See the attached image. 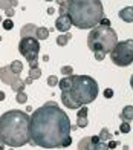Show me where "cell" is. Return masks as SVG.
I'll return each mask as SVG.
<instances>
[{"instance_id": "1", "label": "cell", "mask_w": 133, "mask_h": 150, "mask_svg": "<svg viewBox=\"0 0 133 150\" xmlns=\"http://www.w3.org/2000/svg\"><path fill=\"white\" fill-rule=\"evenodd\" d=\"M70 120L55 101H48L29 117V138L34 146L58 149L70 146Z\"/></svg>"}, {"instance_id": "2", "label": "cell", "mask_w": 133, "mask_h": 150, "mask_svg": "<svg viewBox=\"0 0 133 150\" xmlns=\"http://www.w3.org/2000/svg\"><path fill=\"white\" fill-rule=\"evenodd\" d=\"M0 139L9 147L29 144V115L18 109L0 115Z\"/></svg>"}, {"instance_id": "3", "label": "cell", "mask_w": 133, "mask_h": 150, "mask_svg": "<svg viewBox=\"0 0 133 150\" xmlns=\"http://www.w3.org/2000/svg\"><path fill=\"white\" fill-rule=\"evenodd\" d=\"M68 16L78 29H92L104 17L101 0H68Z\"/></svg>"}, {"instance_id": "4", "label": "cell", "mask_w": 133, "mask_h": 150, "mask_svg": "<svg viewBox=\"0 0 133 150\" xmlns=\"http://www.w3.org/2000/svg\"><path fill=\"white\" fill-rule=\"evenodd\" d=\"M98 83L89 75H74V84L69 91H61V103L68 109L87 106L98 97Z\"/></svg>"}, {"instance_id": "5", "label": "cell", "mask_w": 133, "mask_h": 150, "mask_svg": "<svg viewBox=\"0 0 133 150\" xmlns=\"http://www.w3.org/2000/svg\"><path fill=\"white\" fill-rule=\"evenodd\" d=\"M118 43V35L116 32L112 29V26H103L96 25L92 28L87 37V46L90 51L94 52H106L109 54Z\"/></svg>"}, {"instance_id": "6", "label": "cell", "mask_w": 133, "mask_h": 150, "mask_svg": "<svg viewBox=\"0 0 133 150\" xmlns=\"http://www.w3.org/2000/svg\"><path fill=\"white\" fill-rule=\"evenodd\" d=\"M110 60L119 67H127L133 63V38L118 42L110 52Z\"/></svg>"}, {"instance_id": "7", "label": "cell", "mask_w": 133, "mask_h": 150, "mask_svg": "<svg viewBox=\"0 0 133 150\" xmlns=\"http://www.w3.org/2000/svg\"><path fill=\"white\" fill-rule=\"evenodd\" d=\"M18 51L28 60V63L37 61L38 52H40V42L35 37H23L18 42Z\"/></svg>"}, {"instance_id": "8", "label": "cell", "mask_w": 133, "mask_h": 150, "mask_svg": "<svg viewBox=\"0 0 133 150\" xmlns=\"http://www.w3.org/2000/svg\"><path fill=\"white\" fill-rule=\"evenodd\" d=\"M72 20H70V17L68 16V14H64V16H60L57 20H55V29L57 31H60V32H69V29L72 28Z\"/></svg>"}, {"instance_id": "9", "label": "cell", "mask_w": 133, "mask_h": 150, "mask_svg": "<svg viewBox=\"0 0 133 150\" xmlns=\"http://www.w3.org/2000/svg\"><path fill=\"white\" fill-rule=\"evenodd\" d=\"M17 77H18V75H15L14 72L11 71L9 64H8V66H2V67H0V80H2V83L11 86V84H12V81H14Z\"/></svg>"}, {"instance_id": "10", "label": "cell", "mask_w": 133, "mask_h": 150, "mask_svg": "<svg viewBox=\"0 0 133 150\" xmlns=\"http://www.w3.org/2000/svg\"><path fill=\"white\" fill-rule=\"evenodd\" d=\"M118 17L125 23H133V6H125L118 12Z\"/></svg>"}, {"instance_id": "11", "label": "cell", "mask_w": 133, "mask_h": 150, "mask_svg": "<svg viewBox=\"0 0 133 150\" xmlns=\"http://www.w3.org/2000/svg\"><path fill=\"white\" fill-rule=\"evenodd\" d=\"M35 31H37V26L32 25V23H28V25H23L22 29H20V35L23 37H35Z\"/></svg>"}, {"instance_id": "12", "label": "cell", "mask_w": 133, "mask_h": 150, "mask_svg": "<svg viewBox=\"0 0 133 150\" xmlns=\"http://www.w3.org/2000/svg\"><path fill=\"white\" fill-rule=\"evenodd\" d=\"M95 144L92 142L90 136H86V138H81L78 142V150H94Z\"/></svg>"}, {"instance_id": "13", "label": "cell", "mask_w": 133, "mask_h": 150, "mask_svg": "<svg viewBox=\"0 0 133 150\" xmlns=\"http://www.w3.org/2000/svg\"><path fill=\"white\" fill-rule=\"evenodd\" d=\"M119 118H121V121L130 122L133 120V106H125L119 113Z\"/></svg>"}, {"instance_id": "14", "label": "cell", "mask_w": 133, "mask_h": 150, "mask_svg": "<svg viewBox=\"0 0 133 150\" xmlns=\"http://www.w3.org/2000/svg\"><path fill=\"white\" fill-rule=\"evenodd\" d=\"M72 84H74V74L69 75V77H64L58 81V86H60V89L61 91H69Z\"/></svg>"}, {"instance_id": "15", "label": "cell", "mask_w": 133, "mask_h": 150, "mask_svg": "<svg viewBox=\"0 0 133 150\" xmlns=\"http://www.w3.org/2000/svg\"><path fill=\"white\" fill-rule=\"evenodd\" d=\"M49 32H51V29L40 26V28H37V31H35V38L38 40V42H40V40H46L49 37Z\"/></svg>"}, {"instance_id": "16", "label": "cell", "mask_w": 133, "mask_h": 150, "mask_svg": "<svg viewBox=\"0 0 133 150\" xmlns=\"http://www.w3.org/2000/svg\"><path fill=\"white\" fill-rule=\"evenodd\" d=\"M25 80H22L20 77H17L14 81H12V84H11V87H12V91H15V92H23L25 91Z\"/></svg>"}, {"instance_id": "17", "label": "cell", "mask_w": 133, "mask_h": 150, "mask_svg": "<svg viewBox=\"0 0 133 150\" xmlns=\"http://www.w3.org/2000/svg\"><path fill=\"white\" fill-rule=\"evenodd\" d=\"M17 5H18L17 0H0V9H3V11L14 9Z\"/></svg>"}, {"instance_id": "18", "label": "cell", "mask_w": 133, "mask_h": 150, "mask_svg": "<svg viewBox=\"0 0 133 150\" xmlns=\"http://www.w3.org/2000/svg\"><path fill=\"white\" fill-rule=\"evenodd\" d=\"M72 38V35L69 32H66V34H60V35L57 37V45L58 46H66L69 43V40Z\"/></svg>"}, {"instance_id": "19", "label": "cell", "mask_w": 133, "mask_h": 150, "mask_svg": "<svg viewBox=\"0 0 133 150\" xmlns=\"http://www.w3.org/2000/svg\"><path fill=\"white\" fill-rule=\"evenodd\" d=\"M9 67H11V71L14 72L15 75H20V74H22V71H23V63H22V61H18V60H14L9 64Z\"/></svg>"}, {"instance_id": "20", "label": "cell", "mask_w": 133, "mask_h": 150, "mask_svg": "<svg viewBox=\"0 0 133 150\" xmlns=\"http://www.w3.org/2000/svg\"><path fill=\"white\" fill-rule=\"evenodd\" d=\"M99 141H103V142H106V141H110V138H112V135H110V132L107 130L106 127H103L101 129V132H99Z\"/></svg>"}, {"instance_id": "21", "label": "cell", "mask_w": 133, "mask_h": 150, "mask_svg": "<svg viewBox=\"0 0 133 150\" xmlns=\"http://www.w3.org/2000/svg\"><path fill=\"white\" fill-rule=\"evenodd\" d=\"M40 77H42V69H40V67H31L29 69V78L38 80Z\"/></svg>"}, {"instance_id": "22", "label": "cell", "mask_w": 133, "mask_h": 150, "mask_svg": "<svg viewBox=\"0 0 133 150\" xmlns=\"http://www.w3.org/2000/svg\"><path fill=\"white\" fill-rule=\"evenodd\" d=\"M15 101L18 104H25L26 101H28V95L25 93V91L23 92H17V97H15Z\"/></svg>"}, {"instance_id": "23", "label": "cell", "mask_w": 133, "mask_h": 150, "mask_svg": "<svg viewBox=\"0 0 133 150\" xmlns=\"http://www.w3.org/2000/svg\"><path fill=\"white\" fill-rule=\"evenodd\" d=\"M130 130H132L130 124H129V122H125V121H122V124L119 126V132H121V133H129Z\"/></svg>"}, {"instance_id": "24", "label": "cell", "mask_w": 133, "mask_h": 150, "mask_svg": "<svg viewBox=\"0 0 133 150\" xmlns=\"http://www.w3.org/2000/svg\"><path fill=\"white\" fill-rule=\"evenodd\" d=\"M87 112H89L87 107H86V106H81V107L78 109V113H77V115H78V118H87Z\"/></svg>"}, {"instance_id": "25", "label": "cell", "mask_w": 133, "mask_h": 150, "mask_svg": "<svg viewBox=\"0 0 133 150\" xmlns=\"http://www.w3.org/2000/svg\"><path fill=\"white\" fill-rule=\"evenodd\" d=\"M12 28H14V23H12V20H11V18L3 20V29H5V31H11Z\"/></svg>"}, {"instance_id": "26", "label": "cell", "mask_w": 133, "mask_h": 150, "mask_svg": "<svg viewBox=\"0 0 133 150\" xmlns=\"http://www.w3.org/2000/svg\"><path fill=\"white\" fill-rule=\"evenodd\" d=\"M72 74H74V69H72L70 66H63L61 67V75H64V77H69Z\"/></svg>"}, {"instance_id": "27", "label": "cell", "mask_w": 133, "mask_h": 150, "mask_svg": "<svg viewBox=\"0 0 133 150\" xmlns=\"http://www.w3.org/2000/svg\"><path fill=\"white\" fill-rule=\"evenodd\" d=\"M58 12H60V16H64V14H68V0H64V2L60 5V9H58Z\"/></svg>"}, {"instance_id": "28", "label": "cell", "mask_w": 133, "mask_h": 150, "mask_svg": "<svg viewBox=\"0 0 133 150\" xmlns=\"http://www.w3.org/2000/svg\"><path fill=\"white\" fill-rule=\"evenodd\" d=\"M77 126L78 127H87L89 126V120L87 118H77Z\"/></svg>"}, {"instance_id": "29", "label": "cell", "mask_w": 133, "mask_h": 150, "mask_svg": "<svg viewBox=\"0 0 133 150\" xmlns=\"http://www.w3.org/2000/svg\"><path fill=\"white\" fill-rule=\"evenodd\" d=\"M58 81H60V80L55 77V75H51V77L48 78V84H49L51 87H54V86H57V84H58Z\"/></svg>"}, {"instance_id": "30", "label": "cell", "mask_w": 133, "mask_h": 150, "mask_svg": "<svg viewBox=\"0 0 133 150\" xmlns=\"http://www.w3.org/2000/svg\"><path fill=\"white\" fill-rule=\"evenodd\" d=\"M94 150H109V147H107V144H106V142L98 141L96 144H95V149H94Z\"/></svg>"}, {"instance_id": "31", "label": "cell", "mask_w": 133, "mask_h": 150, "mask_svg": "<svg viewBox=\"0 0 133 150\" xmlns=\"http://www.w3.org/2000/svg\"><path fill=\"white\" fill-rule=\"evenodd\" d=\"M106 55H107L106 52H94V57H95V60H98V61H103V60L106 58Z\"/></svg>"}, {"instance_id": "32", "label": "cell", "mask_w": 133, "mask_h": 150, "mask_svg": "<svg viewBox=\"0 0 133 150\" xmlns=\"http://www.w3.org/2000/svg\"><path fill=\"white\" fill-rule=\"evenodd\" d=\"M104 97L106 98H112V97H113V91H112V89H106L104 91Z\"/></svg>"}, {"instance_id": "33", "label": "cell", "mask_w": 133, "mask_h": 150, "mask_svg": "<svg viewBox=\"0 0 133 150\" xmlns=\"http://www.w3.org/2000/svg\"><path fill=\"white\" fill-rule=\"evenodd\" d=\"M99 25H103V26H110V20L106 18V17H103L101 22H99Z\"/></svg>"}, {"instance_id": "34", "label": "cell", "mask_w": 133, "mask_h": 150, "mask_svg": "<svg viewBox=\"0 0 133 150\" xmlns=\"http://www.w3.org/2000/svg\"><path fill=\"white\" fill-rule=\"evenodd\" d=\"M116 146H118V142H116V141H109V142H107V147H109V150H113Z\"/></svg>"}, {"instance_id": "35", "label": "cell", "mask_w": 133, "mask_h": 150, "mask_svg": "<svg viewBox=\"0 0 133 150\" xmlns=\"http://www.w3.org/2000/svg\"><path fill=\"white\" fill-rule=\"evenodd\" d=\"M5 14H6V17H8V18H11V17H14L15 12H14V9H6Z\"/></svg>"}, {"instance_id": "36", "label": "cell", "mask_w": 133, "mask_h": 150, "mask_svg": "<svg viewBox=\"0 0 133 150\" xmlns=\"http://www.w3.org/2000/svg\"><path fill=\"white\" fill-rule=\"evenodd\" d=\"M32 81H34V80H32V78H29V77H28V78H26V80H25V84H31V83H32Z\"/></svg>"}, {"instance_id": "37", "label": "cell", "mask_w": 133, "mask_h": 150, "mask_svg": "<svg viewBox=\"0 0 133 150\" xmlns=\"http://www.w3.org/2000/svg\"><path fill=\"white\" fill-rule=\"evenodd\" d=\"M5 97H6L5 92H0V101H3V100H5Z\"/></svg>"}, {"instance_id": "38", "label": "cell", "mask_w": 133, "mask_h": 150, "mask_svg": "<svg viewBox=\"0 0 133 150\" xmlns=\"http://www.w3.org/2000/svg\"><path fill=\"white\" fill-rule=\"evenodd\" d=\"M48 14H49V16L54 14V8H51V6H49V8H48Z\"/></svg>"}, {"instance_id": "39", "label": "cell", "mask_w": 133, "mask_h": 150, "mask_svg": "<svg viewBox=\"0 0 133 150\" xmlns=\"http://www.w3.org/2000/svg\"><path fill=\"white\" fill-rule=\"evenodd\" d=\"M3 149H5V144H3V141L0 139V150H3Z\"/></svg>"}, {"instance_id": "40", "label": "cell", "mask_w": 133, "mask_h": 150, "mask_svg": "<svg viewBox=\"0 0 133 150\" xmlns=\"http://www.w3.org/2000/svg\"><path fill=\"white\" fill-rule=\"evenodd\" d=\"M130 86H132V89H133V74H132V77H130Z\"/></svg>"}, {"instance_id": "41", "label": "cell", "mask_w": 133, "mask_h": 150, "mask_svg": "<svg viewBox=\"0 0 133 150\" xmlns=\"http://www.w3.org/2000/svg\"><path fill=\"white\" fill-rule=\"evenodd\" d=\"M0 22H3V18H2V16H0Z\"/></svg>"}, {"instance_id": "42", "label": "cell", "mask_w": 133, "mask_h": 150, "mask_svg": "<svg viewBox=\"0 0 133 150\" xmlns=\"http://www.w3.org/2000/svg\"><path fill=\"white\" fill-rule=\"evenodd\" d=\"M46 2H54V0H46Z\"/></svg>"}]
</instances>
